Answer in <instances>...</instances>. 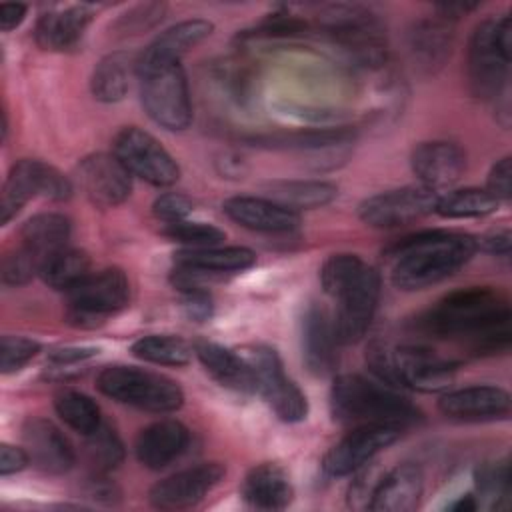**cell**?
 I'll return each mask as SVG.
<instances>
[{
    "mask_svg": "<svg viewBox=\"0 0 512 512\" xmlns=\"http://www.w3.org/2000/svg\"><path fill=\"white\" fill-rule=\"evenodd\" d=\"M476 250V238L464 232L426 230L408 236L390 248L392 284L406 292L434 286L462 268Z\"/></svg>",
    "mask_w": 512,
    "mask_h": 512,
    "instance_id": "1",
    "label": "cell"
},
{
    "mask_svg": "<svg viewBox=\"0 0 512 512\" xmlns=\"http://www.w3.org/2000/svg\"><path fill=\"white\" fill-rule=\"evenodd\" d=\"M510 326L508 300L488 288H460L440 298L418 318V328L436 338H462L466 346Z\"/></svg>",
    "mask_w": 512,
    "mask_h": 512,
    "instance_id": "2",
    "label": "cell"
},
{
    "mask_svg": "<svg viewBox=\"0 0 512 512\" xmlns=\"http://www.w3.org/2000/svg\"><path fill=\"white\" fill-rule=\"evenodd\" d=\"M332 418L346 426L406 428L420 418L418 408L396 388L378 384L360 374H342L330 388Z\"/></svg>",
    "mask_w": 512,
    "mask_h": 512,
    "instance_id": "3",
    "label": "cell"
},
{
    "mask_svg": "<svg viewBox=\"0 0 512 512\" xmlns=\"http://www.w3.org/2000/svg\"><path fill=\"white\" fill-rule=\"evenodd\" d=\"M96 388L120 402L146 412L166 414L174 412L184 404V392L172 378L124 364H112L100 370Z\"/></svg>",
    "mask_w": 512,
    "mask_h": 512,
    "instance_id": "4",
    "label": "cell"
},
{
    "mask_svg": "<svg viewBox=\"0 0 512 512\" xmlns=\"http://www.w3.org/2000/svg\"><path fill=\"white\" fill-rule=\"evenodd\" d=\"M318 24L360 64L380 66L386 60V30L372 10L358 4H330L320 8Z\"/></svg>",
    "mask_w": 512,
    "mask_h": 512,
    "instance_id": "5",
    "label": "cell"
},
{
    "mask_svg": "<svg viewBox=\"0 0 512 512\" xmlns=\"http://www.w3.org/2000/svg\"><path fill=\"white\" fill-rule=\"evenodd\" d=\"M64 294L66 322L76 328H96L128 306L130 282L124 270L112 266L100 272H90Z\"/></svg>",
    "mask_w": 512,
    "mask_h": 512,
    "instance_id": "6",
    "label": "cell"
},
{
    "mask_svg": "<svg viewBox=\"0 0 512 512\" xmlns=\"http://www.w3.org/2000/svg\"><path fill=\"white\" fill-rule=\"evenodd\" d=\"M250 366L256 394H260L274 414L288 424L302 422L308 416V400L292 378L284 372L280 354L266 344H250L238 350Z\"/></svg>",
    "mask_w": 512,
    "mask_h": 512,
    "instance_id": "7",
    "label": "cell"
},
{
    "mask_svg": "<svg viewBox=\"0 0 512 512\" xmlns=\"http://www.w3.org/2000/svg\"><path fill=\"white\" fill-rule=\"evenodd\" d=\"M136 74L146 114L166 130H186L192 122V102L180 62L136 70Z\"/></svg>",
    "mask_w": 512,
    "mask_h": 512,
    "instance_id": "8",
    "label": "cell"
},
{
    "mask_svg": "<svg viewBox=\"0 0 512 512\" xmlns=\"http://www.w3.org/2000/svg\"><path fill=\"white\" fill-rule=\"evenodd\" d=\"M112 154L132 176L152 186H172L180 178V166L172 154L138 126H126L114 136Z\"/></svg>",
    "mask_w": 512,
    "mask_h": 512,
    "instance_id": "9",
    "label": "cell"
},
{
    "mask_svg": "<svg viewBox=\"0 0 512 512\" xmlns=\"http://www.w3.org/2000/svg\"><path fill=\"white\" fill-rule=\"evenodd\" d=\"M438 192L422 184L402 186L368 196L358 206V216L372 228H396L416 222L434 212Z\"/></svg>",
    "mask_w": 512,
    "mask_h": 512,
    "instance_id": "10",
    "label": "cell"
},
{
    "mask_svg": "<svg viewBox=\"0 0 512 512\" xmlns=\"http://www.w3.org/2000/svg\"><path fill=\"white\" fill-rule=\"evenodd\" d=\"M510 56L496 44V18L482 20L468 44V78L478 98L490 100L502 96L508 80Z\"/></svg>",
    "mask_w": 512,
    "mask_h": 512,
    "instance_id": "11",
    "label": "cell"
},
{
    "mask_svg": "<svg viewBox=\"0 0 512 512\" xmlns=\"http://www.w3.org/2000/svg\"><path fill=\"white\" fill-rule=\"evenodd\" d=\"M380 300V274L372 266H364L358 278L336 296L334 330L340 344L362 340L372 324Z\"/></svg>",
    "mask_w": 512,
    "mask_h": 512,
    "instance_id": "12",
    "label": "cell"
},
{
    "mask_svg": "<svg viewBox=\"0 0 512 512\" xmlns=\"http://www.w3.org/2000/svg\"><path fill=\"white\" fill-rule=\"evenodd\" d=\"M400 434L402 428L396 426H354L326 452L322 460V470L332 478L356 474L362 466L370 464L376 454L394 444Z\"/></svg>",
    "mask_w": 512,
    "mask_h": 512,
    "instance_id": "13",
    "label": "cell"
},
{
    "mask_svg": "<svg viewBox=\"0 0 512 512\" xmlns=\"http://www.w3.org/2000/svg\"><path fill=\"white\" fill-rule=\"evenodd\" d=\"M226 468L220 462H202L174 472L156 482L148 500L158 510H184L196 506L224 478Z\"/></svg>",
    "mask_w": 512,
    "mask_h": 512,
    "instance_id": "14",
    "label": "cell"
},
{
    "mask_svg": "<svg viewBox=\"0 0 512 512\" xmlns=\"http://www.w3.org/2000/svg\"><path fill=\"white\" fill-rule=\"evenodd\" d=\"M76 174L86 198L98 208H114L132 192V174L114 154L94 152L84 156Z\"/></svg>",
    "mask_w": 512,
    "mask_h": 512,
    "instance_id": "15",
    "label": "cell"
},
{
    "mask_svg": "<svg viewBox=\"0 0 512 512\" xmlns=\"http://www.w3.org/2000/svg\"><path fill=\"white\" fill-rule=\"evenodd\" d=\"M394 368L402 388L418 392H440L454 380L456 362L436 354L426 346L404 344L392 348Z\"/></svg>",
    "mask_w": 512,
    "mask_h": 512,
    "instance_id": "16",
    "label": "cell"
},
{
    "mask_svg": "<svg viewBox=\"0 0 512 512\" xmlns=\"http://www.w3.org/2000/svg\"><path fill=\"white\" fill-rule=\"evenodd\" d=\"M302 360L310 374L328 376L338 366V336L328 310L316 302L304 308L300 318Z\"/></svg>",
    "mask_w": 512,
    "mask_h": 512,
    "instance_id": "17",
    "label": "cell"
},
{
    "mask_svg": "<svg viewBox=\"0 0 512 512\" xmlns=\"http://www.w3.org/2000/svg\"><path fill=\"white\" fill-rule=\"evenodd\" d=\"M22 440L30 462L46 474H66L76 462L70 440L46 418H28L22 426Z\"/></svg>",
    "mask_w": 512,
    "mask_h": 512,
    "instance_id": "18",
    "label": "cell"
},
{
    "mask_svg": "<svg viewBox=\"0 0 512 512\" xmlns=\"http://www.w3.org/2000/svg\"><path fill=\"white\" fill-rule=\"evenodd\" d=\"M410 166L422 186L438 190L460 180L466 170V154L454 142H420L410 154Z\"/></svg>",
    "mask_w": 512,
    "mask_h": 512,
    "instance_id": "19",
    "label": "cell"
},
{
    "mask_svg": "<svg viewBox=\"0 0 512 512\" xmlns=\"http://www.w3.org/2000/svg\"><path fill=\"white\" fill-rule=\"evenodd\" d=\"M444 416L462 422H482L504 418L510 412V394L492 384H476L446 392L438 400Z\"/></svg>",
    "mask_w": 512,
    "mask_h": 512,
    "instance_id": "20",
    "label": "cell"
},
{
    "mask_svg": "<svg viewBox=\"0 0 512 512\" xmlns=\"http://www.w3.org/2000/svg\"><path fill=\"white\" fill-rule=\"evenodd\" d=\"M224 214L254 232L282 234L300 226V212L264 196H232L222 204Z\"/></svg>",
    "mask_w": 512,
    "mask_h": 512,
    "instance_id": "21",
    "label": "cell"
},
{
    "mask_svg": "<svg viewBox=\"0 0 512 512\" xmlns=\"http://www.w3.org/2000/svg\"><path fill=\"white\" fill-rule=\"evenodd\" d=\"M52 166L42 160L22 158L18 160L2 186L0 198V222L6 226L34 196H44L50 190Z\"/></svg>",
    "mask_w": 512,
    "mask_h": 512,
    "instance_id": "22",
    "label": "cell"
},
{
    "mask_svg": "<svg viewBox=\"0 0 512 512\" xmlns=\"http://www.w3.org/2000/svg\"><path fill=\"white\" fill-rule=\"evenodd\" d=\"M214 30V24L204 18L182 20L162 34H158L136 60V70L156 68L164 64H178L180 58L206 40Z\"/></svg>",
    "mask_w": 512,
    "mask_h": 512,
    "instance_id": "23",
    "label": "cell"
},
{
    "mask_svg": "<svg viewBox=\"0 0 512 512\" xmlns=\"http://www.w3.org/2000/svg\"><path fill=\"white\" fill-rule=\"evenodd\" d=\"M190 430L176 418H164L146 426L134 444L138 462L150 470H162L172 464L188 446Z\"/></svg>",
    "mask_w": 512,
    "mask_h": 512,
    "instance_id": "24",
    "label": "cell"
},
{
    "mask_svg": "<svg viewBox=\"0 0 512 512\" xmlns=\"http://www.w3.org/2000/svg\"><path fill=\"white\" fill-rule=\"evenodd\" d=\"M424 492V474L418 464L402 462L380 476L368 510L410 512L418 506Z\"/></svg>",
    "mask_w": 512,
    "mask_h": 512,
    "instance_id": "25",
    "label": "cell"
},
{
    "mask_svg": "<svg viewBox=\"0 0 512 512\" xmlns=\"http://www.w3.org/2000/svg\"><path fill=\"white\" fill-rule=\"evenodd\" d=\"M194 354L198 356L204 370L224 388L240 394H256L254 378L246 360L234 352L216 344L212 340L198 338L194 344Z\"/></svg>",
    "mask_w": 512,
    "mask_h": 512,
    "instance_id": "26",
    "label": "cell"
},
{
    "mask_svg": "<svg viewBox=\"0 0 512 512\" xmlns=\"http://www.w3.org/2000/svg\"><path fill=\"white\" fill-rule=\"evenodd\" d=\"M240 492L244 502L258 510H282L294 498L292 482L276 462H262L250 468Z\"/></svg>",
    "mask_w": 512,
    "mask_h": 512,
    "instance_id": "27",
    "label": "cell"
},
{
    "mask_svg": "<svg viewBox=\"0 0 512 512\" xmlns=\"http://www.w3.org/2000/svg\"><path fill=\"white\" fill-rule=\"evenodd\" d=\"M92 16H94L92 8L86 4L46 12L36 22L34 38L38 46L44 50H52V52L72 50L82 40L84 30L88 28Z\"/></svg>",
    "mask_w": 512,
    "mask_h": 512,
    "instance_id": "28",
    "label": "cell"
},
{
    "mask_svg": "<svg viewBox=\"0 0 512 512\" xmlns=\"http://www.w3.org/2000/svg\"><path fill=\"white\" fill-rule=\"evenodd\" d=\"M174 264L190 266L206 274L222 278L236 274L256 264V254L246 246H208V248H182L174 254Z\"/></svg>",
    "mask_w": 512,
    "mask_h": 512,
    "instance_id": "29",
    "label": "cell"
},
{
    "mask_svg": "<svg viewBox=\"0 0 512 512\" xmlns=\"http://www.w3.org/2000/svg\"><path fill=\"white\" fill-rule=\"evenodd\" d=\"M354 140V132L344 126L336 128H302V130H280L268 132L248 138L250 144L270 150H298V152H312V150H326L332 146H342Z\"/></svg>",
    "mask_w": 512,
    "mask_h": 512,
    "instance_id": "30",
    "label": "cell"
},
{
    "mask_svg": "<svg viewBox=\"0 0 512 512\" xmlns=\"http://www.w3.org/2000/svg\"><path fill=\"white\" fill-rule=\"evenodd\" d=\"M70 220L58 212H40L20 228V246L38 258L42 264L48 256L64 250L70 240Z\"/></svg>",
    "mask_w": 512,
    "mask_h": 512,
    "instance_id": "31",
    "label": "cell"
},
{
    "mask_svg": "<svg viewBox=\"0 0 512 512\" xmlns=\"http://www.w3.org/2000/svg\"><path fill=\"white\" fill-rule=\"evenodd\" d=\"M264 190L266 198L296 212L326 206L338 196V186L324 180H272Z\"/></svg>",
    "mask_w": 512,
    "mask_h": 512,
    "instance_id": "32",
    "label": "cell"
},
{
    "mask_svg": "<svg viewBox=\"0 0 512 512\" xmlns=\"http://www.w3.org/2000/svg\"><path fill=\"white\" fill-rule=\"evenodd\" d=\"M136 70V60L126 52H112L104 56L90 78V90L100 102H118L130 88V72Z\"/></svg>",
    "mask_w": 512,
    "mask_h": 512,
    "instance_id": "33",
    "label": "cell"
},
{
    "mask_svg": "<svg viewBox=\"0 0 512 512\" xmlns=\"http://www.w3.org/2000/svg\"><path fill=\"white\" fill-rule=\"evenodd\" d=\"M450 42V20L440 14L420 20L410 32V52L424 66L440 64L450 52Z\"/></svg>",
    "mask_w": 512,
    "mask_h": 512,
    "instance_id": "34",
    "label": "cell"
},
{
    "mask_svg": "<svg viewBox=\"0 0 512 512\" xmlns=\"http://www.w3.org/2000/svg\"><path fill=\"white\" fill-rule=\"evenodd\" d=\"M90 274V256L84 250L66 246L40 264V278L54 290L68 292Z\"/></svg>",
    "mask_w": 512,
    "mask_h": 512,
    "instance_id": "35",
    "label": "cell"
},
{
    "mask_svg": "<svg viewBox=\"0 0 512 512\" xmlns=\"http://www.w3.org/2000/svg\"><path fill=\"white\" fill-rule=\"evenodd\" d=\"M130 352L144 362L178 368L192 360L194 348L190 342L174 334H148L138 338L130 346Z\"/></svg>",
    "mask_w": 512,
    "mask_h": 512,
    "instance_id": "36",
    "label": "cell"
},
{
    "mask_svg": "<svg viewBox=\"0 0 512 512\" xmlns=\"http://www.w3.org/2000/svg\"><path fill=\"white\" fill-rule=\"evenodd\" d=\"M500 202L486 188H458L438 196L434 212L442 218H482L496 212Z\"/></svg>",
    "mask_w": 512,
    "mask_h": 512,
    "instance_id": "37",
    "label": "cell"
},
{
    "mask_svg": "<svg viewBox=\"0 0 512 512\" xmlns=\"http://www.w3.org/2000/svg\"><path fill=\"white\" fill-rule=\"evenodd\" d=\"M478 506L488 510H506L510 506V470L508 460L484 462L474 472Z\"/></svg>",
    "mask_w": 512,
    "mask_h": 512,
    "instance_id": "38",
    "label": "cell"
},
{
    "mask_svg": "<svg viewBox=\"0 0 512 512\" xmlns=\"http://www.w3.org/2000/svg\"><path fill=\"white\" fill-rule=\"evenodd\" d=\"M54 410L64 424L86 436L102 424L98 404L78 390H62L54 396Z\"/></svg>",
    "mask_w": 512,
    "mask_h": 512,
    "instance_id": "39",
    "label": "cell"
},
{
    "mask_svg": "<svg viewBox=\"0 0 512 512\" xmlns=\"http://www.w3.org/2000/svg\"><path fill=\"white\" fill-rule=\"evenodd\" d=\"M86 460L96 474H104L116 468L124 460V444L110 424H100L94 432L86 434Z\"/></svg>",
    "mask_w": 512,
    "mask_h": 512,
    "instance_id": "40",
    "label": "cell"
},
{
    "mask_svg": "<svg viewBox=\"0 0 512 512\" xmlns=\"http://www.w3.org/2000/svg\"><path fill=\"white\" fill-rule=\"evenodd\" d=\"M364 266V260L356 254H332L320 268V284L324 292L336 298L344 288H348L358 278Z\"/></svg>",
    "mask_w": 512,
    "mask_h": 512,
    "instance_id": "41",
    "label": "cell"
},
{
    "mask_svg": "<svg viewBox=\"0 0 512 512\" xmlns=\"http://www.w3.org/2000/svg\"><path fill=\"white\" fill-rule=\"evenodd\" d=\"M162 234L168 240L182 244L184 248H208V246H218L220 242L226 240V232L220 230L218 226L206 224V222H190V220L164 224Z\"/></svg>",
    "mask_w": 512,
    "mask_h": 512,
    "instance_id": "42",
    "label": "cell"
},
{
    "mask_svg": "<svg viewBox=\"0 0 512 512\" xmlns=\"http://www.w3.org/2000/svg\"><path fill=\"white\" fill-rule=\"evenodd\" d=\"M40 352V342L26 336H2L0 342V370L2 374H14L22 370Z\"/></svg>",
    "mask_w": 512,
    "mask_h": 512,
    "instance_id": "43",
    "label": "cell"
},
{
    "mask_svg": "<svg viewBox=\"0 0 512 512\" xmlns=\"http://www.w3.org/2000/svg\"><path fill=\"white\" fill-rule=\"evenodd\" d=\"M2 282L8 286H22L40 274V262L34 254H30L24 246L10 250L2 258Z\"/></svg>",
    "mask_w": 512,
    "mask_h": 512,
    "instance_id": "44",
    "label": "cell"
},
{
    "mask_svg": "<svg viewBox=\"0 0 512 512\" xmlns=\"http://www.w3.org/2000/svg\"><path fill=\"white\" fill-rule=\"evenodd\" d=\"M192 210H194V202L182 192H164L152 204L154 216L164 224L188 220Z\"/></svg>",
    "mask_w": 512,
    "mask_h": 512,
    "instance_id": "45",
    "label": "cell"
},
{
    "mask_svg": "<svg viewBox=\"0 0 512 512\" xmlns=\"http://www.w3.org/2000/svg\"><path fill=\"white\" fill-rule=\"evenodd\" d=\"M184 314L194 322H206L212 318L214 304L208 288H184L178 290Z\"/></svg>",
    "mask_w": 512,
    "mask_h": 512,
    "instance_id": "46",
    "label": "cell"
},
{
    "mask_svg": "<svg viewBox=\"0 0 512 512\" xmlns=\"http://www.w3.org/2000/svg\"><path fill=\"white\" fill-rule=\"evenodd\" d=\"M308 24L292 14H270L266 20L260 22L258 32L260 36H296L304 34Z\"/></svg>",
    "mask_w": 512,
    "mask_h": 512,
    "instance_id": "47",
    "label": "cell"
},
{
    "mask_svg": "<svg viewBox=\"0 0 512 512\" xmlns=\"http://www.w3.org/2000/svg\"><path fill=\"white\" fill-rule=\"evenodd\" d=\"M512 162L510 156L500 158L488 172V180H486V190L498 200H510L512 196Z\"/></svg>",
    "mask_w": 512,
    "mask_h": 512,
    "instance_id": "48",
    "label": "cell"
},
{
    "mask_svg": "<svg viewBox=\"0 0 512 512\" xmlns=\"http://www.w3.org/2000/svg\"><path fill=\"white\" fill-rule=\"evenodd\" d=\"M98 354L96 346H60V348H52L48 354V364L54 370H68V366L80 364L92 356Z\"/></svg>",
    "mask_w": 512,
    "mask_h": 512,
    "instance_id": "49",
    "label": "cell"
},
{
    "mask_svg": "<svg viewBox=\"0 0 512 512\" xmlns=\"http://www.w3.org/2000/svg\"><path fill=\"white\" fill-rule=\"evenodd\" d=\"M358 472H360V474H358V478L352 482L350 492H348V504H350L352 508L362 510V508H370L372 494H374V488H376L380 476L374 478V474L368 472V470H364V466H362Z\"/></svg>",
    "mask_w": 512,
    "mask_h": 512,
    "instance_id": "50",
    "label": "cell"
},
{
    "mask_svg": "<svg viewBox=\"0 0 512 512\" xmlns=\"http://www.w3.org/2000/svg\"><path fill=\"white\" fill-rule=\"evenodd\" d=\"M166 6L164 4H146V6H138L134 8L130 14H126L128 18H122L120 24H124V30H142V28H150L154 26L162 14H164Z\"/></svg>",
    "mask_w": 512,
    "mask_h": 512,
    "instance_id": "51",
    "label": "cell"
},
{
    "mask_svg": "<svg viewBox=\"0 0 512 512\" xmlns=\"http://www.w3.org/2000/svg\"><path fill=\"white\" fill-rule=\"evenodd\" d=\"M30 464V456L26 448L12 446L8 442L0 444V474L10 476L22 472Z\"/></svg>",
    "mask_w": 512,
    "mask_h": 512,
    "instance_id": "52",
    "label": "cell"
},
{
    "mask_svg": "<svg viewBox=\"0 0 512 512\" xmlns=\"http://www.w3.org/2000/svg\"><path fill=\"white\" fill-rule=\"evenodd\" d=\"M510 240H512V236H510L508 228H498V230L484 234L482 238H476L478 248H482L488 254H496V256L510 254Z\"/></svg>",
    "mask_w": 512,
    "mask_h": 512,
    "instance_id": "53",
    "label": "cell"
},
{
    "mask_svg": "<svg viewBox=\"0 0 512 512\" xmlns=\"http://www.w3.org/2000/svg\"><path fill=\"white\" fill-rule=\"evenodd\" d=\"M24 16H26V4H20V2L0 4V28L4 32H10L12 28L20 26Z\"/></svg>",
    "mask_w": 512,
    "mask_h": 512,
    "instance_id": "54",
    "label": "cell"
},
{
    "mask_svg": "<svg viewBox=\"0 0 512 512\" xmlns=\"http://www.w3.org/2000/svg\"><path fill=\"white\" fill-rule=\"evenodd\" d=\"M88 496L102 502H112L116 496H120V490L108 482L106 478H100L98 474L88 482Z\"/></svg>",
    "mask_w": 512,
    "mask_h": 512,
    "instance_id": "55",
    "label": "cell"
},
{
    "mask_svg": "<svg viewBox=\"0 0 512 512\" xmlns=\"http://www.w3.org/2000/svg\"><path fill=\"white\" fill-rule=\"evenodd\" d=\"M448 508L454 512H472L478 508V500L474 494H464V496H458Z\"/></svg>",
    "mask_w": 512,
    "mask_h": 512,
    "instance_id": "56",
    "label": "cell"
}]
</instances>
